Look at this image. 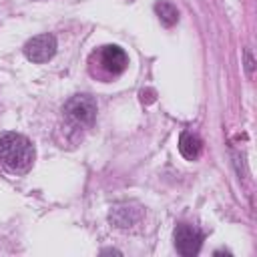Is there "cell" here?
I'll return each instance as SVG.
<instances>
[{
	"label": "cell",
	"mask_w": 257,
	"mask_h": 257,
	"mask_svg": "<svg viewBox=\"0 0 257 257\" xmlns=\"http://www.w3.org/2000/svg\"><path fill=\"white\" fill-rule=\"evenodd\" d=\"M34 165V147L20 133L0 135V167L6 173L20 175L30 171Z\"/></svg>",
	"instance_id": "6da1fadb"
},
{
	"label": "cell",
	"mask_w": 257,
	"mask_h": 257,
	"mask_svg": "<svg viewBox=\"0 0 257 257\" xmlns=\"http://www.w3.org/2000/svg\"><path fill=\"white\" fill-rule=\"evenodd\" d=\"M62 118L68 131L80 135V131L92 126L96 118V100L90 94H74L64 102Z\"/></svg>",
	"instance_id": "7a4b0ae2"
},
{
	"label": "cell",
	"mask_w": 257,
	"mask_h": 257,
	"mask_svg": "<svg viewBox=\"0 0 257 257\" xmlns=\"http://www.w3.org/2000/svg\"><path fill=\"white\" fill-rule=\"evenodd\" d=\"M92 60H96L98 64V70L104 72L106 76H116L120 74L126 64H128V58L124 54V50L120 46H114V44H108V46H100L94 54H92Z\"/></svg>",
	"instance_id": "3957f363"
},
{
	"label": "cell",
	"mask_w": 257,
	"mask_h": 257,
	"mask_svg": "<svg viewBox=\"0 0 257 257\" xmlns=\"http://www.w3.org/2000/svg\"><path fill=\"white\" fill-rule=\"evenodd\" d=\"M203 245V231L195 225H189V223H181L177 225L175 229V247L181 255L185 257H193L199 253Z\"/></svg>",
	"instance_id": "277c9868"
},
{
	"label": "cell",
	"mask_w": 257,
	"mask_h": 257,
	"mask_svg": "<svg viewBox=\"0 0 257 257\" xmlns=\"http://www.w3.org/2000/svg\"><path fill=\"white\" fill-rule=\"evenodd\" d=\"M56 52V38L52 34H38L24 44V54L30 62H48Z\"/></svg>",
	"instance_id": "5b68a950"
},
{
	"label": "cell",
	"mask_w": 257,
	"mask_h": 257,
	"mask_svg": "<svg viewBox=\"0 0 257 257\" xmlns=\"http://www.w3.org/2000/svg\"><path fill=\"white\" fill-rule=\"evenodd\" d=\"M143 219V213L139 207H133V205H116L112 211H110V223H114L118 229H131L135 225H139Z\"/></svg>",
	"instance_id": "8992f818"
},
{
	"label": "cell",
	"mask_w": 257,
	"mask_h": 257,
	"mask_svg": "<svg viewBox=\"0 0 257 257\" xmlns=\"http://www.w3.org/2000/svg\"><path fill=\"white\" fill-rule=\"evenodd\" d=\"M201 149H203V143L197 135L185 131L181 133V139H179V151L181 155L187 159V161H195L199 155H201Z\"/></svg>",
	"instance_id": "52a82bcc"
},
{
	"label": "cell",
	"mask_w": 257,
	"mask_h": 257,
	"mask_svg": "<svg viewBox=\"0 0 257 257\" xmlns=\"http://www.w3.org/2000/svg\"><path fill=\"white\" fill-rule=\"evenodd\" d=\"M155 12H157L159 20H161L165 26H173V24L179 20V12H177V8H175L171 2H165V0L157 2V4H155Z\"/></svg>",
	"instance_id": "ba28073f"
},
{
	"label": "cell",
	"mask_w": 257,
	"mask_h": 257,
	"mask_svg": "<svg viewBox=\"0 0 257 257\" xmlns=\"http://www.w3.org/2000/svg\"><path fill=\"white\" fill-rule=\"evenodd\" d=\"M247 70H249V72L253 70V60H251V54H249V52H247Z\"/></svg>",
	"instance_id": "9c48e42d"
}]
</instances>
